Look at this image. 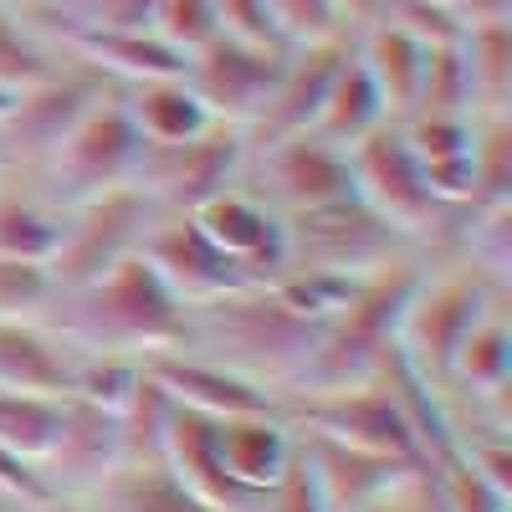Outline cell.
Wrapping results in <instances>:
<instances>
[{
	"instance_id": "cell-1",
	"label": "cell",
	"mask_w": 512,
	"mask_h": 512,
	"mask_svg": "<svg viewBox=\"0 0 512 512\" xmlns=\"http://www.w3.org/2000/svg\"><path fill=\"white\" fill-rule=\"evenodd\" d=\"M62 344L88 349V354H128V359H154V354H180L190 333V308L180 303L169 282L139 256L118 262L113 272L82 282L72 292H57L52 313L41 318Z\"/></svg>"
},
{
	"instance_id": "cell-2",
	"label": "cell",
	"mask_w": 512,
	"mask_h": 512,
	"mask_svg": "<svg viewBox=\"0 0 512 512\" xmlns=\"http://www.w3.org/2000/svg\"><path fill=\"white\" fill-rule=\"evenodd\" d=\"M318 338L323 323L297 318L272 287H246L190 308V333L180 354L210 359L251 384H262V390H287L297 369L313 359Z\"/></svg>"
},
{
	"instance_id": "cell-3",
	"label": "cell",
	"mask_w": 512,
	"mask_h": 512,
	"mask_svg": "<svg viewBox=\"0 0 512 512\" xmlns=\"http://www.w3.org/2000/svg\"><path fill=\"white\" fill-rule=\"evenodd\" d=\"M139 154H144V139L134 134V123H128L118 88L98 93L88 103V113L67 128V139L52 149V159L41 164L47 169V185H52V205L72 210V205L93 200L103 190L128 185L139 169Z\"/></svg>"
},
{
	"instance_id": "cell-4",
	"label": "cell",
	"mask_w": 512,
	"mask_h": 512,
	"mask_svg": "<svg viewBox=\"0 0 512 512\" xmlns=\"http://www.w3.org/2000/svg\"><path fill=\"white\" fill-rule=\"evenodd\" d=\"M159 221H164V210L134 185H118V190H103L93 200L72 205L62 221V246L52 256L57 292H72L82 282L113 272L128 256H139Z\"/></svg>"
},
{
	"instance_id": "cell-5",
	"label": "cell",
	"mask_w": 512,
	"mask_h": 512,
	"mask_svg": "<svg viewBox=\"0 0 512 512\" xmlns=\"http://www.w3.org/2000/svg\"><path fill=\"white\" fill-rule=\"evenodd\" d=\"M287 226V267L282 272H338V277H374L395 267V251L405 236L379 221L364 200L303 210V216H282Z\"/></svg>"
},
{
	"instance_id": "cell-6",
	"label": "cell",
	"mask_w": 512,
	"mask_h": 512,
	"mask_svg": "<svg viewBox=\"0 0 512 512\" xmlns=\"http://www.w3.org/2000/svg\"><path fill=\"white\" fill-rule=\"evenodd\" d=\"M246 164V139L236 128H210V134L190 139V144H144L139 169H134V190H144L164 216H190L195 205H205L210 195H221L241 180Z\"/></svg>"
},
{
	"instance_id": "cell-7",
	"label": "cell",
	"mask_w": 512,
	"mask_h": 512,
	"mask_svg": "<svg viewBox=\"0 0 512 512\" xmlns=\"http://www.w3.org/2000/svg\"><path fill=\"white\" fill-rule=\"evenodd\" d=\"M308 420V436H328L349 451H369V456H384L395 466H420L425 451H420V436L395 395V384H354V390H333V395H308L303 410Z\"/></svg>"
},
{
	"instance_id": "cell-8",
	"label": "cell",
	"mask_w": 512,
	"mask_h": 512,
	"mask_svg": "<svg viewBox=\"0 0 512 512\" xmlns=\"http://www.w3.org/2000/svg\"><path fill=\"white\" fill-rule=\"evenodd\" d=\"M282 62H287V47H256V41L216 36L210 47L185 57L180 77L190 82V93L200 98L210 123L246 134V128L262 118V108H267V98L277 88Z\"/></svg>"
},
{
	"instance_id": "cell-9",
	"label": "cell",
	"mask_w": 512,
	"mask_h": 512,
	"mask_svg": "<svg viewBox=\"0 0 512 512\" xmlns=\"http://www.w3.org/2000/svg\"><path fill=\"white\" fill-rule=\"evenodd\" d=\"M349 175H354V195L400 236H420L425 226L446 216V205H436L431 185H425V169L410 154L400 123H384L379 134L349 149Z\"/></svg>"
},
{
	"instance_id": "cell-10",
	"label": "cell",
	"mask_w": 512,
	"mask_h": 512,
	"mask_svg": "<svg viewBox=\"0 0 512 512\" xmlns=\"http://www.w3.org/2000/svg\"><path fill=\"white\" fill-rule=\"evenodd\" d=\"M482 318H487V292H482L477 277H441V282L420 277L410 308L400 318L395 349L420 379L446 374L456 349H461V338L472 333Z\"/></svg>"
},
{
	"instance_id": "cell-11",
	"label": "cell",
	"mask_w": 512,
	"mask_h": 512,
	"mask_svg": "<svg viewBox=\"0 0 512 512\" xmlns=\"http://www.w3.org/2000/svg\"><path fill=\"white\" fill-rule=\"evenodd\" d=\"M241 169H256V175H262V190H251V195L267 200V205H282L287 216L359 200L354 175H349V154L313 139V134H297V139H282L272 149H256V154H246Z\"/></svg>"
},
{
	"instance_id": "cell-12",
	"label": "cell",
	"mask_w": 512,
	"mask_h": 512,
	"mask_svg": "<svg viewBox=\"0 0 512 512\" xmlns=\"http://www.w3.org/2000/svg\"><path fill=\"white\" fill-rule=\"evenodd\" d=\"M98 93H108V82L62 57V72L26 88L16 98V113L0 123V159L6 164H47L52 149L67 139V128L88 113V103Z\"/></svg>"
},
{
	"instance_id": "cell-13",
	"label": "cell",
	"mask_w": 512,
	"mask_h": 512,
	"mask_svg": "<svg viewBox=\"0 0 512 512\" xmlns=\"http://www.w3.org/2000/svg\"><path fill=\"white\" fill-rule=\"evenodd\" d=\"M190 221L200 226V236L221 256H231L256 287L282 277V267H287V226H282L277 210L267 200H256L251 190L231 185L221 195H210L205 205L190 210Z\"/></svg>"
},
{
	"instance_id": "cell-14",
	"label": "cell",
	"mask_w": 512,
	"mask_h": 512,
	"mask_svg": "<svg viewBox=\"0 0 512 512\" xmlns=\"http://www.w3.org/2000/svg\"><path fill=\"white\" fill-rule=\"evenodd\" d=\"M123 466V425L113 410L88 405V400H67L62 410V431L52 451L41 456V477H47L57 502H82L103 477H113Z\"/></svg>"
},
{
	"instance_id": "cell-15",
	"label": "cell",
	"mask_w": 512,
	"mask_h": 512,
	"mask_svg": "<svg viewBox=\"0 0 512 512\" xmlns=\"http://www.w3.org/2000/svg\"><path fill=\"white\" fill-rule=\"evenodd\" d=\"M344 57H349V36L344 41H323V47H292L282 72H277V88H272L262 118L241 134L246 154L272 149V144L297 139V134H313L318 108L328 98V82H333V72H338Z\"/></svg>"
},
{
	"instance_id": "cell-16",
	"label": "cell",
	"mask_w": 512,
	"mask_h": 512,
	"mask_svg": "<svg viewBox=\"0 0 512 512\" xmlns=\"http://www.w3.org/2000/svg\"><path fill=\"white\" fill-rule=\"evenodd\" d=\"M144 262L169 282V292H175L185 308H200V303H216V297L256 287L231 256H221L200 236V226L190 216H164L144 241Z\"/></svg>"
},
{
	"instance_id": "cell-17",
	"label": "cell",
	"mask_w": 512,
	"mask_h": 512,
	"mask_svg": "<svg viewBox=\"0 0 512 512\" xmlns=\"http://www.w3.org/2000/svg\"><path fill=\"white\" fill-rule=\"evenodd\" d=\"M144 369L154 374V384L185 410H200L210 420H236V415H262V410H277V395L251 384L210 359H195V354H154L144 359Z\"/></svg>"
},
{
	"instance_id": "cell-18",
	"label": "cell",
	"mask_w": 512,
	"mask_h": 512,
	"mask_svg": "<svg viewBox=\"0 0 512 512\" xmlns=\"http://www.w3.org/2000/svg\"><path fill=\"white\" fill-rule=\"evenodd\" d=\"M292 466H297V436L277 410L221 420V472L236 487V497L277 492Z\"/></svg>"
},
{
	"instance_id": "cell-19",
	"label": "cell",
	"mask_w": 512,
	"mask_h": 512,
	"mask_svg": "<svg viewBox=\"0 0 512 512\" xmlns=\"http://www.w3.org/2000/svg\"><path fill=\"white\" fill-rule=\"evenodd\" d=\"M297 456H303L313 487L323 492V502L333 512H369L410 477V466H395V461L369 456V451H349L328 436L297 441Z\"/></svg>"
},
{
	"instance_id": "cell-20",
	"label": "cell",
	"mask_w": 512,
	"mask_h": 512,
	"mask_svg": "<svg viewBox=\"0 0 512 512\" xmlns=\"http://www.w3.org/2000/svg\"><path fill=\"white\" fill-rule=\"evenodd\" d=\"M349 47L359 57V67L369 72V82L384 98V113L390 123H405L415 113V98H420V77H425V57L431 47H420L410 31H400L395 21H369L349 36Z\"/></svg>"
},
{
	"instance_id": "cell-21",
	"label": "cell",
	"mask_w": 512,
	"mask_h": 512,
	"mask_svg": "<svg viewBox=\"0 0 512 512\" xmlns=\"http://www.w3.org/2000/svg\"><path fill=\"white\" fill-rule=\"evenodd\" d=\"M77 349L41 323H0V390L6 395H72Z\"/></svg>"
},
{
	"instance_id": "cell-22",
	"label": "cell",
	"mask_w": 512,
	"mask_h": 512,
	"mask_svg": "<svg viewBox=\"0 0 512 512\" xmlns=\"http://www.w3.org/2000/svg\"><path fill=\"white\" fill-rule=\"evenodd\" d=\"M159 461H164L169 472H175L195 497L216 502V507H226V512L241 507L236 487H231L226 472H221V420H210V415H200V410L175 405V410H169V425H164Z\"/></svg>"
},
{
	"instance_id": "cell-23",
	"label": "cell",
	"mask_w": 512,
	"mask_h": 512,
	"mask_svg": "<svg viewBox=\"0 0 512 512\" xmlns=\"http://www.w3.org/2000/svg\"><path fill=\"white\" fill-rule=\"evenodd\" d=\"M118 98H123V113H128V123H134V134L144 144H190V139L216 128L185 77L134 82V88H118Z\"/></svg>"
},
{
	"instance_id": "cell-24",
	"label": "cell",
	"mask_w": 512,
	"mask_h": 512,
	"mask_svg": "<svg viewBox=\"0 0 512 512\" xmlns=\"http://www.w3.org/2000/svg\"><path fill=\"white\" fill-rule=\"evenodd\" d=\"M88 512H226L216 502L195 497L164 461H139V466H118L113 477H103L88 497Z\"/></svg>"
},
{
	"instance_id": "cell-25",
	"label": "cell",
	"mask_w": 512,
	"mask_h": 512,
	"mask_svg": "<svg viewBox=\"0 0 512 512\" xmlns=\"http://www.w3.org/2000/svg\"><path fill=\"white\" fill-rule=\"evenodd\" d=\"M390 123V113H384V98H379V88L369 82V72L359 67V57H354V47H349V57L338 62V72H333V82H328V98H323V108H318V123H313V139H323V144H333V149H354V144H364L369 134H379V128Z\"/></svg>"
},
{
	"instance_id": "cell-26",
	"label": "cell",
	"mask_w": 512,
	"mask_h": 512,
	"mask_svg": "<svg viewBox=\"0 0 512 512\" xmlns=\"http://www.w3.org/2000/svg\"><path fill=\"white\" fill-rule=\"evenodd\" d=\"M461 67H466V88H472V113H507L512 93V31L502 26H466L461 41Z\"/></svg>"
},
{
	"instance_id": "cell-27",
	"label": "cell",
	"mask_w": 512,
	"mask_h": 512,
	"mask_svg": "<svg viewBox=\"0 0 512 512\" xmlns=\"http://www.w3.org/2000/svg\"><path fill=\"white\" fill-rule=\"evenodd\" d=\"M62 221H67V210H57L52 200L0 190V256H21V262L52 267V256L62 246Z\"/></svg>"
},
{
	"instance_id": "cell-28",
	"label": "cell",
	"mask_w": 512,
	"mask_h": 512,
	"mask_svg": "<svg viewBox=\"0 0 512 512\" xmlns=\"http://www.w3.org/2000/svg\"><path fill=\"white\" fill-rule=\"evenodd\" d=\"M57 72H62V57L47 41V31L31 16L0 6V88L26 93V88H36V82H47Z\"/></svg>"
},
{
	"instance_id": "cell-29",
	"label": "cell",
	"mask_w": 512,
	"mask_h": 512,
	"mask_svg": "<svg viewBox=\"0 0 512 512\" xmlns=\"http://www.w3.org/2000/svg\"><path fill=\"white\" fill-rule=\"evenodd\" d=\"M461 384H472V395H502L507 374H512V333L497 313H487L472 333L461 338V349L451 359V369Z\"/></svg>"
},
{
	"instance_id": "cell-30",
	"label": "cell",
	"mask_w": 512,
	"mask_h": 512,
	"mask_svg": "<svg viewBox=\"0 0 512 512\" xmlns=\"http://www.w3.org/2000/svg\"><path fill=\"white\" fill-rule=\"evenodd\" d=\"M62 410H67V400H52V395H6L0 390V446L41 466V456L52 451V441L62 431Z\"/></svg>"
},
{
	"instance_id": "cell-31",
	"label": "cell",
	"mask_w": 512,
	"mask_h": 512,
	"mask_svg": "<svg viewBox=\"0 0 512 512\" xmlns=\"http://www.w3.org/2000/svg\"><path fill=\"white\" fill-rule=\"evenodd\" d=\"M57 303V277L47 262L0 256V323H41Z\"/></svg>"
},
{
	"instance_id": "cell-32",
	"label": "cell",
	"mask_w": 512,
	"mask_h": 512,
	"mask_svg": "<svg viewBox=\"0 0 512 512\" xmlns=\"http://www.w3.org/2000/svg\"><path fill=\"white\" fill-rule=\"evenodd\" d=\"M267 16L282 47H323V41L349 36L333 0H267Z\"/></svg>"
},
{
	"instance_id": "cell-33",
	"label": "cell",
	"mask_w": 512,
	"mask_h": 512,
	"mask_svg": "<svg viewBox=\"0 0 512 512\" xmlns=\"http://www.w3.org/2000/svg\"><path fill=\"white\" fill-rule=\"evenodd\" d=\"M149 31L164 41L175 57H195L200 47L221 36L216 26V11H210V0H154L149 11Z\"/></svg>"
},
{
	"instance_id": "cell-34",
	"label": "cell",
	"mask_w": 512,
	"mask_h": 512,
	"mask_svg": "<svg viewBox=\"0 0 512 512\" xmlns=\"http://www.w3.org/2000/svg\"><path fill=\"white\" fill-rule=\"evenodd\" d=\"M149 11H154V0H52L31 21L93 26V31H149Z\"/></svg>"
},
{
	"instance_id": "cell-35",
	"label": "cell",
	"mask_w": 512,
	"mask_h": 512,
	"mask_svg": "<svg viewBox=\"0 0 512 512\" xmlns=\"http://www.w3.org/2000/svg\"><path fill=\"white\" fill-rule=\"evenodd\" d=\"M441 507L446 512H507V492L492 487L472 461H451L441 482Z\"/></svg>"
},
{
	"instance_id": "cell-36",
	"label": "cell",
	"mask_w": 512,
	"mask_h": 512,
	"mask_svg": "<svg viewBox=\"0 0 512 512\" xmlns=\"http://www.w3.org/2000/svg\"><path fill=\"white\" fill-rule=\"evenodd\" d=\"M216 11V26L221 36L231 41H256V47H282L277 31H272V16H267V0H210ZM292 52V47H287Z\"/></svg>"
},
{
	"instance_id": "cell-37",
	"label": "cell",
	"mask_w": 512,
	"mask_h": 512,
	"mask_svg": "<svg viewBox=\"0 0 512 512\" xmlns=\"http://www.w3.org/2000/svg\"><path fill=\"white\" fill-rule=\"evenodd\" d=\"M0 497H6L11 507H21V512H36V507L57 502L47 477H41V466L16 456V451H6V446H0Z\"/></svg>"
},
{
	"instance_id": "cell-38",
	"label": "cell",
	"mask_w": 512,
	"mask_h": 512,
	"mask_svg": "<svg viewBox=\"0 0 512 512\" xmlns=\"http://www.w3.org/2000/svg\"><path fill=\"white\" fill-rule=\"evenodd\" d=\"M277 497H282V512H333V507L323 502V492L313 487V477H308L303 456H297V466L287 472V482L277 487Z\"/></svg>"
},
{
	"instance_id": "cell-39",
	"label": "cell",
	"mask_w": 512,
	"mask_h": 512,
	"mask_svg": "<svg viewBox=\"0 0 512 512\" xmlns=\"http://www.w3.org/2000/svg\"><path fill=\"white\" fill-rule=\"evenodd\" d=\"M446 11L456 16V26H502L512 16V0H446Z\"/></svg>"
},
{
	"instance_id": "cell-40",
	"label": "cell",
	"mask_w": 512,
	"mask_h": 512,
	"mask_svg": "<svg viewBox=\"0 0 512 512\" xmlns=\"http://www.w3.org/2000/svg\"><path fill=\"white\" fill-rule=\"evenodd\" d=\"M333 6H338V16H344L349 36H354L359 26H369V21L379 16V0H333Z\"/></svg>"
},
{
	"instance_id": "cell-41",
	"label": "cell",
	"mask_w": 512,
	"mask_h": 512,
	"mask_svg": "<svg viewBox=\"0 0 512 512\" xmlns=\"http://www.w3.org/2000/svg\"><path fill=\"white\" fill-rule=\"evenodd\" d=\"M6 6H11V11H21V16H41V11L52 6V0H6Z\"/></svg>"
},
{
	"instance_id": "cell-42",
	"label": "cell",
	"mask_w": 512,
	"mask_h": 512,
	"mask_svg": "<svg viewBox=\"0 0 512 512\" xmlns=\"http://www.w3.org/2000/svg\"><path fill=\"white\" fill-rule=\"evenodd\" d=\"M16 98H21V93H11V88H0V123H6V118L16 113Z\"/></svg>"
},
{
	"instance_id": "cell-43",
	"label": "cell",
	"mask_w": 512,
	"mask_h": 512,
	"mask_svg": "<svg viewBox=\"0 0 512 512\" xmlns=\"http://www.w3.org/2000/svg\"><path fill=\"white\" fill-rule=\"evenodd\" d=\"M36 512H88L82 502H47V507H36Z\"/></svg>"
},
{
	"instance_id": "cell-44",
	"label": "cell",
	"mask_w": 512,
	"mask_h": 512,
	"mask_svg": "<svg viewBox=\"0 0 512 512\" xmlns=\"http://www.w3.org/2000/svg\"><path fill=\"white\" fill-rule=\"evenodd\" d=\"M0 512H21V507H11V502H6V497H0Z\"/></svg>"
},
{
	"instance_id": "cell-45",
	"label": "cell",
	"mask_w": 512,
	"mask_h": 512,
	"mask_svg": "<svg viewBox=\"0 0 512 512\" xmlns=\"http://www.w3.org/2000/svg\"><path fill=\"white\" fill-rule=\"evenodd\" d=\"M369 512H395V507H384V502H379V507H369Z\"/></svg>"
},
{
	"instance_id": "cell-46",
	"label": "cell",
	"mask_w": 512,
	"mask_h": 512,
	"mask_svg": "<svg viewBox=\"0 0 512 512\" xmlns=\"http://www.w3.org/2000/svg\"><path fill=\"white\" fill-rule=\"evenodd\" d=\"M0 6H6V0H0Z\"/></svg>"
},
{
	"instance_id": "cell-47",
	"label": "cell",
	"mask_w": 512,
	"mask_h": 512,
	"mask_svg": "<svg viewBox=\"0 0 512 512\" xmlns=\"http://www.w3.org/2000/svg\"><path fill=\"white\" fill-rule=\"evenodd\" d=\"M441 6H446V0H441Z\"/></svg>"
}]
</instances>
